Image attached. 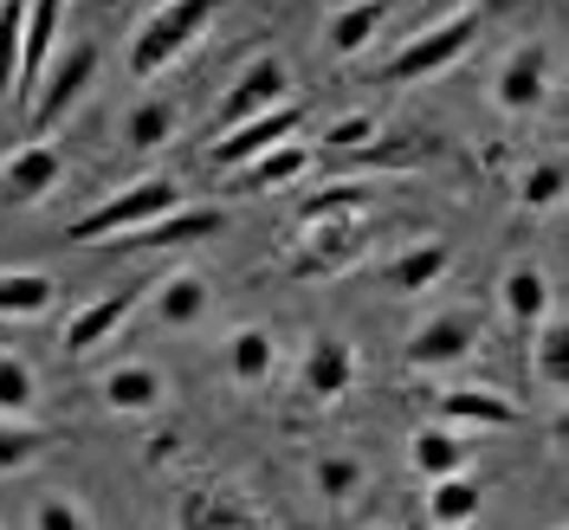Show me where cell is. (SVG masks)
Returning a JSON list of instances; mask_svg holds the SVG:
<instances>
[{
	"mask_svg": "<svg viewBox=\"0 0 569 530\" xmlns=\"http://www.w3.org/2000/svg\"><path fill=\"white\" fill-rule=\"evenodd\" d=\"M213 13H220V0H162L156 13H142V27L130 33V78L149 84V78H162L169 66H181L208 39Z\"/></svg>",
	"mask_w": 569,
	"mask_h": 530,
	"instance_id": "6da1fadb",
	"label": "cell"
},
{
	"mask_svg": "<svg viewBox=\"0 0 569 530\" xmlns=\"http://www.w3.org/2000/svg\"><path fill=\"white\" fill-rule=\"evenodd\" d=\"M188 194H181L169 176H142L130 181V188H117L110 201H98L91 213H78L66 227L71 247H104V240H117V233H137V227H149V220H162V213H176Z\"/></svg>",
	"mask_w": 569,
	"mask_h": 530,
	"instance_id": "7a4b0ae2",
	"label": "cell"
},
{
	"mask_svg": "<svg viewBox=\"0 0 569 530\" xmlns=\"http://www.w3.org/2000/svg\"><path fill=\"white\" fill-rule=\"evenodd\" d=\"M91 84H98V46H91V39L59 46V52H52V66L39 71L33 98H27V130H33V142L52 137L71 110L91 98Z\"/></svg>",
	"mask_w": 569,
	"mask_h": 530,
	"instance_id": "3957f363",
	"label": "cell"
},
{
	"mask_svg": "<svg viewBox=\"0 0 569 530\" xmlns=\"http://www.w3.org/2000/svg\"><path fill=\"white\" fill-rule=\"evenodd\" d=\"M472 46H479V7L440 20V27H421V33L382 66V84H421V78H433V71H453Z\"/></svg>",
	"mask_w": 569,
	"mask_h": 530,
	"instance_id": "277c9868",
	"label": "cell"
},
{
	"mask_svg": "<svg viewBox=\"0 0 569 530\" xmlns=\"http://www.w3.org/2000/svg\"><path fill=\"white\" fill-rule=\"evenodd\" d=\"M279 104H291V66H284L279 52H259V59H247V66L233 71V84L220 91L208 130H213V137H227L233 123L266 117V110H279Z\"/></svg>",
	"mask_w": 569,
	"mask_h": 530,
	"instance_id": "5b68a950",
	"label": "cell"
},
{
	"mask_svg": "<svg viewBox=\"0 0 569 530\" xmlns=\"http://www.w3.org/2000/svg\"><path fill=\"white\" fill-rule=\"evenodd\" d=\"M369 259V240H362V220H318L305 227V240L284 252V279L311 284V279H343Z\"/></svg>",
	"mask_w": 569,
	"mask_h": 530,
	"instance_id": "8992f818",
	"label": "cell"
},
{
	"mask_svg": "<svg viewBox=\"0 0 569 530\" xmlns=\"http://www.w3.org/2000/svg\"><path fill=\"white\" fill-rule=\"evenodd\" d=\"M176 530H272V518L247 486L208 479V486H188L176 498Z\"/></svg>",
	"mask_w": 569,
	"mask_h": 530,
	"instance_id": "52a82bcc",
	"label": "cell"
},
{
	"mask_svg": "<svg viewBox=\"0 0 569 530\" xmlns=\"http://www.w3.org/2000/svg\"><path fill=\"white\" fill-rule=\"evenodd\" d=\"M479 343H486V323L472 318V311H440V318H427L421 330L401 343V356H408V369L433 376V369H460V362H472Z\"/></svg>",
	"mask_w": 569,
	"mask_h": 530,
	"instance_id": "ba28073f",
	"label": "cell"
},
{
	"mask_svg": "<svg viewBox=\"0 0 569 530\" xmlns=\"http://www.w3.org/2000/svg\"><path fill=\"white\" fill-rule=\"evenodd\" d=\"M550 98V39H525L505 52V66L492 78V104L505 117H531L537 104Z\"/></svg>",
	"mask_w": 569,
	"mask_h": 530,
	"instance_id": "9c48e42d",
	"label": "cell"
},
{
	"mask_svg": "<svg viewBox=\"0 0 569 530\" xmlns=\"http://www.w3.org/2000/svg\"><path fill=\"white\" fill-rule=\"evenodd\" d=\"M305 130V104L291 98V104H279V110H266V117H247V123H233L227 137H213V149H208V162L213 169H240V162H252V156H266V149H279V142H291Z\"/></svg>",
	"mask_w": 569,
	"mask_h": 530,
	"instance_id": "30bf717a",
	"label": "cell"
},
{
	"mask_svg": "<svg viewBox=\"0 0 569 530\" xmlns=\"http://www.w3.org/2000/svg\"><path fill=\"white\" fill-rule=\"evenodd\" d=\"M356 389V350L350 337H337V330H323L305 343V362H298V394L311 401V408H330V401H343Z\"/></svg>",
	"mask_w": 569,
	"mask_h": 530,
	"instance_id": "8fae6325",
	"label": "cell"
},
{
	"mask_svg": "<svg viewBox=\"0 0 569 530\" xmlns=\"http://www.w3.org/2000/svg\"><path fill=\"white\" fill-rule=\"evenodd\" d=\"M142 298H149V284H123V291H110V298H91V304L66 323V356H71V362H84L91 350L117 343V337H123V323L142 311Z\"/></svg>",
	"mask_w": 569,
	"mask_h": 530,
	"instance_id": "7c38bea8",
	"label": "cell"
},
{
	"mask_svg": "<svg viewBox=\"0 0 569 530\" xmlns=\"http://www.w3.org/2000/svg\"><path fill=\"white\" fill-rule=\"evenodd\" d=\"M149 318L162 323V330H194V323L213 311V279L201 266H176V272H162V279H149Z\"/></svg>",
	"mask_w": 569,
	"mask_h": 530,
	"instance_id": "4fadbf2b",
	"label": "cell"
},
{
	"mask_svg": "<svg viewBox=\"0 0 569 530\" xmlns=\"http://www.w3.org/2000/svg\"><path fill=\"white\" fill-rule=\"evenodd\" d=\"M59 181H66V156H59L52 142H20V149L0 162V201H7V208H39Z\"/></svg>",
	"mask_w": 569,
	"mask_h": 530,
	"instance_id": "5bb4252c",
	"label": "cell"
},
{
	"mask_svg": "<svg viewBox=\"0 0 569 530\" xmlns=\"http://www.w3.org/2000/svg\"><path fill=\"white\" fill-rule=\"evenodd\" d=\"M227 227V213L220 208H188L181 201L176 213H162V220H149V227H137V233H117V240H104V247L117 252H162V247H194V240H213Z\"/></svg>",
	"mask_w": 569,
	"mask_h": 530,
	"instance_id": "9a60e30c",
	"label": "cell"
},
{
	"mask_svg": "<svg viewBox=\"0 0 569 530\" xmlns=\"http://www.w3.org/2000/svg\"><path fill=\"white\" fill-rule=\"evenodd\" d=\"M272 369H279V337L266 323H233L220 343V376L233 389H259V382H272Z\"/></svg>",
	"mask_w": 569,
	"mask_h": 530,
	"instance_id": "2e32d148",
	"label": "cell"
},
{
	"mask_svg": "<svg viewBox=\"0 0 569 530\" xmlns=\"http://www.w3.org/2000/svg\"><path fill=\"white\" fill-rule=\"evenodd\" d=\"M59 27H66V0H27V39H20V84H13V98L27 104L39 84V71L52 66V52H59Z\"/></svg>",
	"mask_w": 569,
	"mask_h": 530,
	"instance_id": "e0dca14e",
	"label": "cell"
},
{
	"mask_svg": "<svg viewBox=\"0 0 569 530\" xmlns=\"http://www.w3.org/2000/svg\"><path fill=\"white\" fill-rule=\"evenodd\" d=\"M447 272H453V247H447V240H415L408 252H395L376 279H382V291H395V298H421V291H433Z\"/></svg>",
	"mask_w": 569,
	"mask_h": 530,
	"instance_id": "ac0fdd59",
	"label": "cell"
},
{
	"mask_svg": "<svg viewBox=\"0 0 569 530\" xmlns=\"http://www.w3.org/2000/svg\"><path fill=\"white\" fill-rule=\"evenodd\" d=\"M162 394H169V376L156 362H123V369H110L104 382H98V401H104L110 414H156Z\"/></svg>",
	"mask_w": 569,
	"mask_h": 530,
	"instance_id": "d6986e66",
	"label": "cell"
},
{
	"mask_svg": "<svg viewBox=\"0 0 569 530\" xmlns=\"http://www.w3.org/2000/svg\"><path fill=\"white\" fill-rule=\"evenodd\" d=\"M498 304H505V318L518 323V330H537V323L557 311V291H550V279L537 266H511L498 279Z\"/></svg>",
	"mask_w": 569,
	"mask_h": 530,
	"instance_id": "ffe728a7",
	"label": "cell"
},
{
	"mask_svg": "<svg viewBox=\"0 0 569 530\" xmlns=\"http://www.w3.org/2000/svg\"><path fill=\"white\" fill-rule=\"evenodd\" d=\"M382 27H389V0H350V7L330 13L323 39H330L337 59H356V52H369V46L382 39Z\"/></svg>",
	"mask_w": 569,
	"mask_h": 530,
	"instance_id": "44dd1931",
	"label": "cell"
},
{
	"mask_svg": "<svg viewBox=\"0 0 569 530\" xmlns=\"http://www.w3.org/2000/svg\"><path fill=\"white\" fill-rule=\"evenodd\" d=\"M433 408L447 427H518V401L498 389H440Z\"/></svg>",
	"mask_w": 569,
	"mask_h": 530,
	"instance_id": "7402d4cb",
	"label": "cell"
},
{
	"mask_svg": "<svg viewBox=\"0 0 569 530\" xmlns=\"http://www.w3.org/2000/svg\"><path fill=\"white\" fill-rule=\"evenodd\" d=\"M305 169H311V149H305V142H279V149L240 162V169H233V188H240V194H272V188H291Z\"/></svg>",
	"mask_w": 569,
	"mask_h": 530,
	"instance_id": "603a6c76",
	"label": "cell"
},
{
	"mask_svg": "<svg viewBox=\"0 0 569 530\" xmlns=\"http://www.w3.org/2000/svg\"><path fill=\"white\" fill-rule=\"evenodd\" d=\"M408 460H415V472L421 479H453V472H466V460H472V440H466L460 427H421L415 433V447H408Z\"/></svg>",
	"mask_w": 569,
	"mask_h": 530,
	"instance_id": "cb8c5ba5",
	"label": "cell"
},
{
	"mask_svg": "<svg viewBox=\"0 0 569 530\" xmlns=\"http://www.w3.org/2000/svg\"><path fill=\"white\" fill-rule=\"evenodd\" d=\"M479 486L466 479V472H453V479H433V492H427V524L433 530H472V518H479Z\"/></svg>",
	"mask_w": 569,
	"mask_h": 530,
	"instance_id": "d4e9b609",
	"label": "cell"
},
{
	"mask_svg": "<svg viewBox=\"0 0 569 530\" xmlns=\"http://www.w3.org/2000/svg\"><path fill=\"white\" fill-rule=\"evenodd\" d=\"M59 304V284L46 272H0V318L7 323H27V318H46Z\"/></svg>",
	"mask_w": 569,
	"mask_h": 530,
	"instance_id": "484cf974",
	"label": "cell"
},
{
	"mask_svg": "<svg viewBox=\"0 0 569 530\" xmlns=\"http://www.w3.org/2000/svg\"><path fill=\"white\" fill-rule=\"evenodd\" d=\"M369 181H330L318 194H305L298 201V227H318V220H362L369 213Z\"/></svg>",
	"mask_w": 569,
	"mask_h": 530,
	"instance_id": "4316f807",
	"label": "cell"
},
{
	"mask_svg": "<svg viewBox=\"0 0 569 530\" xmlns=\"http://www.w3.org/2000/svg\"><path fill=\"white\" fill-rule=\"evenodd\" d=\"M176 130H181V110L169 104V98H142V104H130V117H123V142L130 149H169L176 142Z\"/></svg>",
	"mask_w": 569,
	"mask_h": 530,
	"instance_id": "83f0119b",
	"label": "cell"
},
{
	"mask_svg": "<svg viewBox=\"0 0 569 530\" xmlns=\"http://www.w3.org/2000/svg\"><path fill=\"white\" fill-rule=\"evenodd\" d=\"M39 408V376L27 356L0 350V421H33Z\"/></svg>",
	"mask_w": 569,
	"mask_h": 530,
	"instance_id": "f1b7e54d",
	"label": "cell"
},
{
	"mask_svg": "<svg viewBox=\"0 0 569 530\" xmlns=\"http://www.w3.org/2000/svg\"><path fill=\"white\" fill-rule=\"evenodd\" d=\"M46 447H59V433H46L33 421H0V479L7 472H27Z\"/></svg>",
	"mask_w": 569,
	"mask_h": 530,
	"instance_id": "f546056e",
	"label": "cell"
},
{
	"mask_svg": "<svg viewBox=\"0 0 569 530\" xmlns=\"http://www.w3.org/2000/svg\"><path fill=\"white\" fill-rule=\"evenodd\" d=\"M362 460H350V453H318V466H311V486H318L323 504H350L356 492H362Z\"/></svg>",
	"mask_w": 569,
	"mask_h": 530,
	"instance_id": "4dcf8cb0",
	"label": "cell"
},
{
	"mask_svg": "<svg viewBox=\"0 0 569 530\" xmlns=\"http://www.w3.org/2000/svg\"><path fill=\"white\" fill-rule=\"evenodd\" d=\"M537 382L543 389H563L569 382V323L557 311L537 323Z\"/></svg>",
	"mask_w": 569,
	"mask_h": 530,
	"instance_id": "1f68e13d",
	"label": "cell"
},
{
	"mask_svg": "<svg viewBox=\"0 0 569 530\" xmlns=\"http://www.w3.org/2000/svg\"><path fill=\"white\" fill-rule=\"evenodd\" d=\"M20 39H27V0H0V104L20 84Z\"/></svg>",
	"mask_w": 569,
	"mask_h": 530,
	"instance_id": "d6a6232c",
	"label": "cell"
},
{
	"mask_svg": "<svg viewBox=\"0 0 569 530\" xmlns=\"http://www.w3.org/2000/svg\"><path fill=\"white\" fill-rule=\"evenodd\" d=\"M518 201L531 213H550L557 201H563V162L557 156H543V162H531L525 176H518Z\"/></svg>",
	"mask_w": 569,
	"mask_h": 530,
	"instance_id": "836d02e7",
	"label": "cell"
},
{
	"mask_svg": "<svg viewBox=\"0 0 569 530\" xmlns=\"http://www.w3.org/2000/svg\"><path fill=\"white\" fill-rule=\"evenodd\" d=\"M33 530H98V524H91V511H84L78 498L46 492V498L33 504Z\"/></svg>",
	"mask_w": 569,
	"mask_h": 530,
	"instance_id": "e575fe53",
	"label": "cell"
},
{
	"mask_svg": "<svg viewBox=\"0 0 569 530\" xmlns=\"http://www.w3.org/2000/svg\"><path fill=\"white\" fill-rule=\"evenodd\" d=\"M369 142H376V117L369 110H350V117H337L323 130V149H369Z\"/></svg>",
	"mask_w": 569,
	"mask_h": 530,
	"instance_id": "d590c367",
	"label": "cell"
},
{
	"mask_svg": "<svg viewBox=\"0 0 569 530\" xmlns=\"http://www.w3.org/2000/svg\"><path fill=\"white\" fill-rule=\"evenodd\" d=\"M479 0H421V27H440V20H453V13H472Z\"/></svg>",
	"mask_w": 569,
	"mask_h": 530,
	"instance_id": "8d00e7d4",
	"label": "cell"
},
{
	"mask_svg": "<svg viewBox=\"0 0 569 530\" xmlns=\"http://www.w3.org/2000/svg\"><path fill=\"white\" fill-rule=\"evenodd\" d=\"M142 460H149V466L176 460V433H156V440H149V453H142Z\"/></svg>",
	"mask_w": 569,
	"mask_h": 530,
	"instance_id": "74e56055",
	"label": "cell"
}]
</instances>
